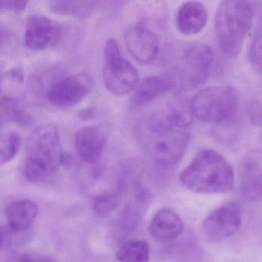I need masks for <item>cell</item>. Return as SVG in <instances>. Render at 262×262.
Listing matches in <instances>:
<instances>
[{
	"instance_id": "cell-27",
	"label": "cell",
	"mask_w": 262,
	"mask_h": 262,
	"mask_svg": "<svg viewBox=\"0 0 262 262\" xmlns=\"http://www.w3.org/2000/svg\"><path fill=\"white\" fill-rule=\"evenodd\" d=\"M27 1L0 0V10L2 11L22 12L27 8Z\"/></svg>"
},
{
	"instance_id": "cell-3",
	"label": "cell",
	"mask_w": 262,
	"mask_h": 262,
	"mask_svg": "<svg viewBox=\"0 0 262 262\" xmlns=\"http://www.w3.org/2000/svg\"><path fill=\"white\" fill-rule=\"evenodd\" d=\"M63 151L59 135L54 125L36 128L26 143L24 174L27 182H44L62 164Z\"/></svg>"
},
{
	"instance_id": "cell-28",
	"label": "cell",
	"mask_w": 262,
	"mask_h": 262,
	"mask_svg": "<svg viewBox=\"0 0 262 262\" xmlns=\"http://www.w3.org/2000/svg\"><path fill=\"white\" fill-rule=\"evenodd\" d=\"M14 39L13 33L5 26L0 24V50H5Z\"/></svg>"
},
{
	"instance_id": "cell-19",
	"label": "cell",
	"mask_w": 262,
	"mask_h": 262,
	"mask_svg": "<svg viewBox=\"0 0 262 262\" xmlns=\"http://www.w3.org/2000/svg\"><path fill=\"white\" fill-rule=\"evenodd\" d=\"M99 4L100 3L97 1L53 0L47 3V7L50 12L55 14L84 19L90 16Z\"/></svg>"
},
{
	"instance_id": "cell-18",
	"label": "cell",
	"mask_w": 262,
	"mask_h": 262,
	"mask_svg": "<svg viewBox=\"0 0 262 262\" xmlns=\"http://www.w3.org/2000/svg\"><path fill=\"white\" fill-rule=\"evenodd\" d=\"M25 75L21 67H13L0 76V100L21 101Z\"/></svg>"
},
{
	"instance_id": "cell-1",
	"label": "cell",
	"mask_w": 262,
	"mask_h": 262,
	"mask_svg": "<svg viewBox=\"0 0 262 262\" xmlns=\"http://www.w3.org/2000/svg\"><path fill=\"white\" fill-rule=\"evenodd\" d=\"M190 115L185 108H171L168 114L141 119L134 133L139 146L147 156L161 165L177 163L189 142Z\"/></svg>"
},
{
	"instance_id": "cell-12",
	"label": "cell",
	"mask_w": 262,
	"mask_h": 262,
	"mask_svg": "<svg viewBox=\"0 0 262 262\" xmlns=\"http://www.w3.org/2000/svg\"><path fill=\"white\" fill-rule=\"evenodd\" d=\"M105 140V133L101 125L82 127L75 136L76 152L85 163L96 165L102 158Z\"/></svg>"
},
{
	"instance_id": "cell-22",
	"label": "cell",
	"mask_w": 262,
	"mask_h": 262,
	"mask_svg": "<svg viewBox=\"0 0 262 262\" xmlns=\"http://www.w3.org/2000/svg\"><path fill=\"white\" fill-rule=\"evenodd\" d=\"M123 189V185H121L116 189L105 191L95 198L93 200V210L99 215H108L114 211L119 206L121 202V193Z\"/></svg>"
},
{
	"instance_id": "cell-5",
	"label": "cell",
	"mask_w": 262,
	"mask_h": 262,
	"mask_svg": "<svg viewBox=\"0 0 262 262\" xmlns=\"http://www.w3.org/2000/svg\"><path fill=\"white\" fill-rule=\"evenodd\" d=\"M238 105L237 93L232 87L217 85L203 89L190 102L191 116L210 123H224L234 117Z\"/></svg>"
},
{
	"instance_id": "cell-7",
	"label": "cell",
	"mask_w": 262,
	"mask_h": 262,
	"mask_svg": "<svg viewBox=\"0 0 262 262\" xmlns=\"http://www.w3.org/2000/svg\"><path fill=\"white\" fill-rule=\"evenodd\" d=\"M91 79L87 75L59 76L53 79L39 93L42 100L49 105L59 110H67L82 102L90 93Z\"/></svg>"
},
{
	"instance_id": "cell-30",
	"label": "cell",
	"mask_w": 262,
	"mask_h": 262,
	"mask_svg": "<svg viewBox=\"0 0 262 262\" xmlns=\"http://www.w3.org/2000/svg\"><path fill=\"white\" fill-rule=\"evenodd\" d=\"M93 116V110L90 108H86V110H82L79 112V117L82 119H88Z\"/></svg>"
},
{
	"instance_id": "cell-6",
	"label": "cell",
	"mask_w": 262,
	"mask_h": 262,
	"mask_svg": "<svg viewBox=\"0 0 262 262\" xmlns=\"http://www.w3.org/2000/svg\"><path fill=\"white\" fill-rule=\"evenodd\" d=\"M102 79L106 90L116 96H125L139 84L136 67L125 59L114 39H110L104 47Z\"/></svg>"
},
{
	"instance_id": "cell-26",
	"label": "cell",
	"mask_w": 262,
	"mask_h": 262,
	"mask_svg": "<svg viewBox=\"0 0 262 262\" xmlns=\"http://www.w3.org/2000/svg\"><path fill=\"white\" fill-rule=\"evenodd\" d=\"M4 262H55L51 257L39 254L17 253L13 251L11 255Z\"/></svg>"
},
{
	"instance_id": "cell-29",
	"label": "cell",
	"mask_w": 262,
	"mask_h": 262,
	"mask_svg": "<svg viewBox=\"0 0 262 262\" xmlns=\"http://www.w3.org/2000/svg\"><path fill=\"white\" fill-rule=\"evenodd\" d=\"M249 117L251 122L255 125H260V102L254 101L250 105Z\"/></svg>"
},
{
	"instance_id": "cell-21",
	"label": "cell",
	"mask_w": 262,
	"mask_h": 262,
	"mask_svg": "<svg viewBox=\"0 0 262 262\" xmlns=\"http://www.w3.org/2000/svg\"><path fill=\"white\" fill-rule=\"evenodd\" d=\"M6 122L24 125L30 124V116L21 105V101L0 100V124Z\"/></svg>"
},
{
	"instance_id": "cell-24",
	"label": "cell",
	"mask_w": 262,
	"mask_h": 262,
	"mask_svg": "<svg viewBox=\"0 0 262 262\" xmlns=\"http://www.w3.org/2000/svg\"><path fill=\"white\" fill-rule=\"evenodd\" d=\"M13 234L10 227L0 225V262H4L14 251Z\"/></svg>"
},
{
	"instance_id": "cell-4",
	"label": "cell",
	"mask_w": 262,
	"mask_h": 262,
	"mask_svg": "<svg viewBox=\"0 0 262 262\" xmlns=\"http://www.w3.org/2000/svg\"><path fill=\"white\" fill-rule=\"evenodd\" d=\"M254 18L249 1L228 0L221 3L215 16V33L219 47L228 58L238 56Z\"/></svg>"
},
{
	"instance_id": "cell-15",
	"label": "cell",
	"mask_w": 262,
	"mask_h": 262,
	"mask_svg": "<svg viewBox=\"0 0 262 262\" xmlns=\"http://www.w3.org/2000/svg\"><path fill=\"white\" fill-rule=\"evenodd\" d=\"M241 189L242 194L251 200H257L261 195V167L257 155L246 156L242 162Z\"/></svg>"
},
{
	"instance_id": "cell-14",
	"label": "cell",
	"mask_w": 262,
	"mask_h": 262,
	"mask_svg": "<svg viewBox=\"0 0 262 262\" xmlns=\"http://www.w3.org/2000/svg\"><path fill=\"white\" fill-rule=\"evenodd\" d=\"M184 223L180 216L172 210L162 208L156 213L148 225V232L159 242H170L183 231Z\"/></svg>"
},
{
	"instance_id": "cell-17",
	"label": "cell",
	"mask_w": 262,
	"mask_h": 262,
	"mask_svg": "<svg viewBox=\"0 0 262 262\" xmlns=\"http://www.w3.org/2000/svg\"><path fill=\"white\" fill-rule=\"evenodd\" d=\"M37 205L30 200H19L12 202L5 210L9 227L13 233L27 231L38 214Z\"/></svg>"
},
{
	"instance_id": "cell-25",
	"label": "cell",
	"mask_w": 262,
	"mask_h": 262,
	"mask_svg": "<svg viewBox=\"0 0 262 262\" xmlns=\"http://www.w3.org/2000/svg\"><path fill=\"white\" fill-rule=\"evenodd\" d=\"M250 62L254 68L258 72L261 70V33L260 27L256 32L251 45H250L249 53H248Z\"/></svg>"
},
{
	"instance_id": "cell-11",
	"label": "cell",
	"mask_w": 262,
	"mask_h": 262,
	"mask_svg": "<svg viewBox=\"0 0 262 262\" xmlns=\"http://www.w3.org/2000/svg\"><path fill=\"white\" fill-rule=\"evenodd\" d=\"M124 39L130 54L142 63L152 62L159 53V40L157 35L142 24L128 27Z\"/></svg>"
},
{
	"instance_id": "cell-9",
	"label": "cell",
	"mask_w": 262,
	"mask_h": 262,
	"mask_svg": "<svg viewBox=\"0 0 262 262\" xmlns=\"http://www.w3.org/2000/svg\"><path fill=\"white\" fill-rule=\"evenodd\" d=\"M63 29L60 24L43 16L33 15L27 20L25 43L33 51L53 48L60 42Z\"/></svg>"
},
{
	"instance_id": "cell-8",
	"label": "cell",
	"mask_w": 262,
	"mask_h": 262,
	"mask_svg": "<svg viewBox=\"0 0 262 262\" xmlns=\"http://www.w3.org/2000/svg\"><path fill=\"white\" fill-rule=\"evenodd\" d=\"M240 207L228 202L217 207L208 214L202 224V233L208 242L219 243L234 235L242 227Z\"/></svg>"
},
{
	"instance_id": "cell-10",
	"label": "cell",
	"mask_w": 262,
	"mask_h": 262,
	"mask_svg": "<svg viewBox=\"0 0 262 262\" xmlns=\"http://www.w3.org/2000/svg\"><path fill=\"white\" fill-rule=\"evenodd\" d=\"M184 75L187 82L193 86L202 85L209 77L214 62V53L208 46L189 47L182 58Z\"/></svg>"
},
{
	"instance_id": "cell-20",
	"label": "cell",
	"mask_w": 262,
	"mask_h": 262,
	"mask_svg": "<svg viewBox=\"0 0 262 262\" xmlns=\"http://www.w3.org/2000/svg\"><path fill=\"white\" fill-rule=\"evenodd\" d=\"M149 257V245L144 240L128 241L116 253L119 262H148Z\"/></svg>"
},
{
	"instance_id": "cell-16",
	"label": "cell",
	"mask_w": 262,
	"mask_h": 262,
	"mask_svg": "<svg viewBox=\"0 0 262 262\" xmlns=\"http://www.w3.org/2000/svg\"><path fill=\"white\" fill-rule=\"evenodd\" d=\"M174 83L165 76H150L138 84L131 98L133 107H141L160 97L172 88Z\"/></svg>"
},
{
	"instance_id": "cell-2",
	"label": "cell",
	"mask_w": 262,
	"mask_h": 262,
	"mask_svg": "<svg viewBox=\"0 0 262 262\" xmlns=\"http://www.w3.org/2000/svg\"><path fill=\"white\" fill-rule=\"evenodd\" d=\"M181 183L199 194H225L232 189V167L220 153L212 149L199 151L179 176Z\"/></svg>"
},
{
	"instance_id": "cell-23",
	"label": "cell",
	"mask_w": 262,
	"mask_h": 262,
	"mask_svg": "<svg viewBox=\"0 0 262 262\" xmlns=\"http://www.w3.org/2000/svg\"><path fill=\"white\" fill-rule=\"evenodd\" d=\"M21 145L22 138L16 132L0 131V166L14 159Z\"/></svg>"
},
{
	"instance_id": "cell-13",
	"label": "cell",
	"mask_w": 262,
	"mask_h": 262,
	"mask_svg": "<svg viewBox=\"0 0 262 262\" xmlns=\"http://www.w3.org/2000/svg\"><path fill=\"white\" fill-rule=\"evenodd\" d=\"M207 21L206 8L202 3L198 1L184 3L176 13V27L185 36H194L202 32Z\"/></svg>"
}]
</instances>
